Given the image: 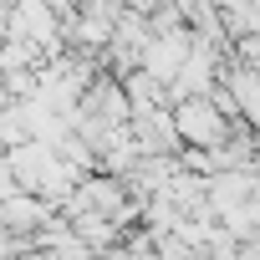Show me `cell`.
<instances>
[{
    "label": "cell",
    "instance_id": "cell-4",
    "mask_svg": "<svg viewBox=\"0 0 260 260\" xmlns=\"http://www.w3.org/2000/svg\"><path fill=\"white\" fill-rule=\"evenodd\" d=\"M174 6H179L184 16H194V11H204V6H209V0H174Z\"/></svg>",
    "mask_w": 260,
    "mask_h": 260
},
{
    "label": "cell",
    "instance_id": "cell-2",
    "mask_svg": "<svg viewBox=\"0 0 260 260\" xmlns=\"http://www.w3.org/2000/svg\"><path fill=\"white\" fill-rule=\"evenodd\" d=\"M189 56H194V31H189V26H179V31L153 36V46H148V56H143V72H148V77H158L164 87H174V82H179V72L189 67Z\"/></svg>",
    "mask_w": 260,
    "mask_h": 260
},
{
    "label": "cell",
    "instance_id": "cell-1",
    "mask_svg": "<svg viewBox=\"0 0 260 260\" xmlns=\"http://www.w3.org/2000/svg\"><path fill=\"white\" fill-rule=\"evenodd\" d=\"M174 122H179L184 148H224V143L235 138V127H240V122H230V117H224L209 97L179 102V107H174Z\"/></svg>",
    "mask_w": 260,
    "mask_h": 260
},
{
    "label": "cell",
    "instance_id": "cell-3",
    "mask_svg": "<svg viewBox=\"0 0 260 260\" xmlns=\"http://www.w3.org/2000/svg\"><path fill=\"white\" fill-rule=\"evenodd\" d=\"M164 6H169V0H122V11H138V16H153Z\"/></svg>",
    "mask_w": 260,
    "mask_h": 260
}]
</instances>
